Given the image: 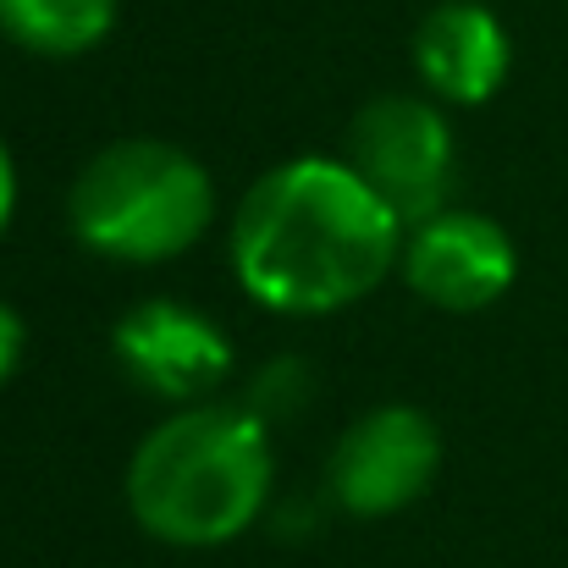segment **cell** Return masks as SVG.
Returning <instances> with one entry per match:
<instances>
[{"instance_id":"cell-1","label":"cell","mask_w":568,"mask_h":568,"mask_svg":"<svg viewBox=\"0 0 568 568\" xmlns=\"http://www.w3.org/2000/svg\"><path fill=\"white\" fill-rule=\"evenodd\" d=\"M408 226L348 161L298 155L271 166L232 215V271L276 315H332L376 293Z\"/></svg>"},{"instance_id":"cell-2","label":"cell","mask_w":568,"mask_h":568,"mask_svg":"<svg viewBox=\"0 0 568 568\" xmlns=\"http://www.w3.org/2000/svg\"><path fill=\"white\" fill-rule=\"evenodd\" d=\"M271 425L248 403H183L128 464V508L166 547H221L271 503Z\"/></svg>"},{"instance_id":"cell-3","label":"cell","mask_w":568,"mask_h":568,"mask_svg":"<svg viewBox=\"0 0 568 568\" xmlns=\"http://www.w3.org/2000/svg\"><path fill=\"white\" fill-rule=\"evenodd\" d=\"M215 221V183L189 150L166 139H116L94 150L67 193L72 237L122 265L189 254Z\"/></svg>"},{"instance_id":"cell-4","label":"cell","mask_w":568,"mask_h":568,"mask_svg":"<svg viewBox=\"0 0 568 568\" xmlns=\"http://www.w3.org/2000/svg\"><path fill=\"white\" fill-rule=\"evenodd\" d=\"M343 161L386 199V210L403 226L442 215L458 178V144L447 116L414 94H376L371 105H359V116L348 122Z\"/></svg>"},{"instance_id":"cell-5","label":"cell","mask_w":568,"mask_h":568,"mask_svg":"<svg viewBox=\"0 0 568 568\" xmlns=\"http://www.w3.org/2000/svg\"><path fill=\"white\" fill-rule=\"evenodd\" d=\"M442 469V430L414 403H381L359 414L332 447V503L354 519H386L430 491Z\"/></svg>"},{"instance_id":"cell-6","label":"cell","mask_w":568,"mask_h":568,"mask_svg":"<svg viewBox=\"0 0 568 568\" xmlns=\"http://www.w3.org/2000/svg\"><path fill=\"white\" fill-rule=\"evenodd\" d=\"M403 282L430 304L453 315H475L497 304L514 276H519V248L514 237L475 210H442L403 237Z\"/></svg>"},{"instance_id":"cell-7","label":"cell","mask_w":568,"mask_h":568,"mask_svg":"<svg viewBox=\"0 0 568 568\" xmlns=\"http://www.w3.org/2000/svg\"><path fill=\"white\" fill-rule=\"evenodd\" d=\"M111 354L133 386H144L178 408L204 403L232 371V343L221 337V326L172 298L133 304L111 332Z\"/></svg>"},{"instance_id":"cell-8","label":"cell","mask_w":568,"mask_h":568,"mask_svg":"<svg viewBox=\"0 0 568 568\" xmlns=\"http://www.w3.org/2000/svg\"><path fill=\"white\" fill-rule=\"evenodd\" d=\"M414 67L447 105H486L514 67L508 28L480 0H442L414 33Z\"/></svg>"},{"instance_id":"cell-9","label":"cell","mask_w":568,"mask_h":568,"mask_svg":"<svg viewBox=\"0 0 568 568\" xmlns=\"http://www.w3.org/2000/svg\"><path fill=\"white\" fill-rule=\"evenodd\" d=\"M116 28V0H0V33L33 55H83Z\"/></svg>"},{"instance_id":"cell-10","label":"cell","mask_w":568,"mask_h":568,"mask_svg":"<svg viewBox=\"0 0 568 568\" xmlns=\"http://www.w3.org/2000/svg\"><path fill=\"white\" fill-rule=\"evenodd\" d=\"M265 425H287L304 403H310V371L298 365V359H276V365H265L254 386H248V397H243Z\"/></svg>"},{"instance_id":"cell-11","label":"cell","mask_w":568,"mask_h":568,"mask_svg":"<svg viewBox=\"0 0 568 568\" xmlns=\"http://www.w3.org/2000/svg\"><path fill=\"white\" fill-rule=\"evenodd\" d=\"M22 343H28L22 315H17L11 304H0V386L17 376V365H22Z\"/></svg>"},{"instance_id":"cell-12","label":"cell","mask_w":568,"mask_h":568,"mask_svg":"<svg viewBox=\"0 0 568 568\" xmlns=\"http://www.w3.org/2000/svg\"><path fill=\"white\" fill-rule=\"evenodd\" d=\"M11 210H17V166H11V150L0 144V232L11 226Z\"/></svg>"}]
</instances>
